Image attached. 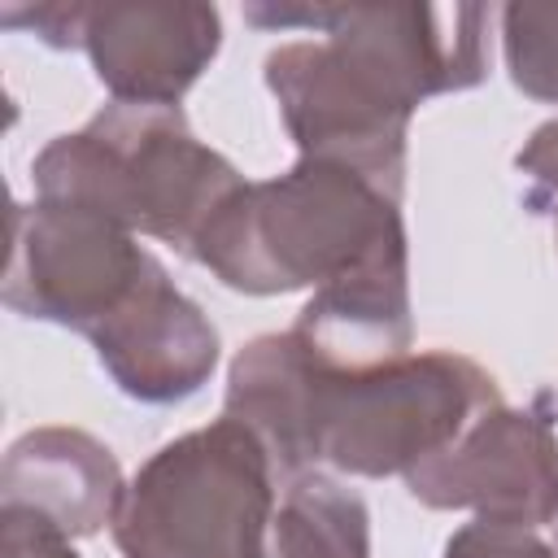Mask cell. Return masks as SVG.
Returning a JSON list of instances; mask_svg holds the SVG:
<instances>
[{
	"mask_svg": "<svg viewBox=\"0 0 558 558\" xmlns=\"http://www.w3.org/2000/svg\"><path fill=\"white\" fill-rule=\"evenodd\" d=\"M248 558H371V510L336 475L301 471L279 484Z\"/></svg>",
	"mask_w": 558,
	"mask_h": 558,
	"instance_id": "obj_14",
	"label": "cell"
},
{
	"mask_svg": "<svg viewBox=\"0 0 558 558\" xmlns=\"http://www.w3.org/2000/svg\"><path fill=\"white\" fill-rule=\"evenodd\" d=\"M497 17L510 83L541 105H558V4H506Z\"/></svg>",
	"mask_w": 558,
	"mask_h": 558,
	"instance_id": "obj_15",
	"label": "cell"
},
{
	"mask_svg": "<svg viewBox=\"0 0 558 558\" xmlns=\"http://www.w3.org/2000/svg\"><path fill=\"white\" fill-rule=\"evenodd\" d=\"M222 48V13L201 0L87 4L83 52L122 105H179Z\"/></svg>",
	"mask_w": 558,
	"mask_h": 558,
	"instance_id": "obj_9",
	"label": "cell"
},
{
	"mask_svg": "<svg viewBox=\"0 0 558 558\" xmlns=\"http://www.w3.org/2000/svg\"><path fill=\"white\" fill-rule=\"evenodd\" d=\"M244 22L340 35L375 57L418 105L488 78L484 4H244Z\"/></svg>",
	"mask_w": 558,
	"mask_h": 558,
	"instance_id": "obj_8",
	"label": "cell"
},
{
	"mask_svg": "<svg viewBox=\"0 0 558 558\" xmlns=\"http://www.w3.org/2000/svg\"><path fill=\"white\" fill-rule=\"evenodd\" d=\"M83 22L87 4L83 0H44V4H0V26L26 31L48 48H83Z\"/></svg>",
	"mask_w": 558,
	"mask_h": 558,
	"instance_id": "obj_17",
	"label": "cell"
},
{
	"mask_svg": "<svg viewBox=\"0 0 558 558\" xmlns=\"http://www.w3.org/2000/svg\"><path fill=\"white\" fill-rule=\"evenodd\" d=\"M514 170L523 179V209L554 214L558 209V118L541 122L523 148L514 153Z\"/></svg>",
	"mask_w": 558,
	"mask_h": 558,
	"instance_id": "obj_18",
	"label": "cell"
},
{
	"mask_svg": "<svg viewBox=\"0 0 558 558\" xmlns=\"http://www.w3.org/2000/svg\"><path fill=\"white\" fill-rule=\"evenodd\" d=\"M549 527H554V549H558V514H554V523H549Z\"/></svg>",
	"mask_w": 558,
	"mask_h": 558,
	"instance_id": "obj_20",
	"label": "cell"
},
{
	"mask_svg": "<svg viewBox=\"0 0 558 558\" xmlns=\"http://www.w3.org/2000/svg\"><path fill=\"white\" fill-rule=\"evenodd\" d=\"M87 340L118 392L144 405H179L196 397L222 357L218 327L174 288L161 262H153L140 288Z\"/></svg>",
	"mask_w": 558,
	"mask_h": 558,
	"instance_id": "obj_10",
	"label": "cell"
},
{
	"mask_svg": "<svg viewBox=\"0 0 558 558\" xmlns=\"http://www.w3.org/2000/svg\"><path fill=\"white\" fill-rule=\"evenodd\" d=\"M153 253L105 214L13 201L0 301L35 323L92 336L153 270Z\"/></svg>",
	"mask_w": 558,
	"mask_h": 558,
	"instance_id": "obj_6",
	"label": "cell"
},
{
	"mask_svg": "<svg viewBox=\"0 0 558 558\" xmlns=\"http://www.w3.org/2000/svg\"><path fill=\"white\" fill-rule=\"evenodd\" d=\"M0 558H78V549L39 514L0 506Z\"/></svg>",
	"mask_w": 558,
	"mask_h": 558,
	"instance_id": "obj_19",
	"label": "cell"
},
{
	"mask_svg": "<svg viewBox=\"0 0 558 558\" xmlns=\"http://www.w3.org/2000/svg\"><path fill=\"white\" fill-rule=\"evenodd\" d=\"M440 558H558V549L549 541H541L536 527L475 519V523H462L445 541Z\"/></svg>",
	"mask_w": 558,
	"mask_h": 558,
	"instance_id": "obj_16",
	"label": "cell"
},
{
	"mask_svg": "<svg viewBox=\"0 0 558 558\" xmlns=\"http://www.w3.org/2000/svg\"><path fill=\"white\" fill-rule=\"evenodd\" d=\"M340 371L327 366L292 327L240 344L227 366L222 414L244 423L270 453L279 484L318 471L323 401Z\"/></svg>",
	"mask_w": 558,
	"mask_h": 558,
	"instance_id": "obj_11",
	"label": "cell"
},
{
	"mask_svg": "<svg viewBox=\"0 0 558 558\" xmlns=\"http://www.w3.org/2000/svg\"><path fill=\"white\" fill-rule=\"evenodd\" d=\"M554 397L484 410L449 449L405 471V493L427 510H471L475 519L541 527L558 514V427Z\"/></svg>",
	"mask_w": 558,
	"mask_h": 558,
	"instance_id": "obj_7",
	"label": "cell"
},
{
	"mask_svg": "<svg viewBox=\"0 0 558 558\" xmlns=\"http://www.w3.org/2000/svg\"><path fill=\"white\" fill-rule=\"evenodd\" d=\"M262 74L301 157L349 166L392 201L405 196L410 118L418 105L379 61L323 35L270 48Z\"/></svg>",
	"mask_w": 558,
	"mask_h": 558,
	"instance_id": "obj_5",
	"label": "cell"
},
{
	"mask_svg": "<svg viewBox=\"0 0 558 558\" xmlns=\"http://www.w3.org/2000/svg\"><path fill=\"white\" fill-rule=\"evenodd\" d=\"M401 201L349 166L296 157L292 170L244 183L201 231L192 262L244 296L323 288L401 235Z\"/></svg>",
	"mask_w": 558,
	"mask_h": 558,
	"instance_id": "obj_2",
	"label": "cell"
},
{
	"mask_svg": "<svg viewBox=\"0 0 558 558\" xmlns=\"http://www.w3.org/2000/svg\"><path fill=\"white\" fill-rule=\"evenodd\" d=\"M35 201L105 214L192 257L209 218L248 183L218 148L196 140L179 105L109 100L78 131L48 140L35 161Z\"/></svg>",
	"mask_w": 558,
	"mask_h": 558,
	"instance_id": "obj_1",
	"label": "cell"
},
{
	"mask_svg": "<svg viewBox=\"0 0 558 558\" xmlns=\"http://www.w3.org/2000/svg\"><path fill=\"white\" fill-rule=\"evenodd\" d=\"M493 405H501L497 379L453 349L340 371L323 401L318 462L362 480L405 475L449 449Z\"/></svg>",
	"mask_w": 558,
	"mask_h": 558,
	"instance_id": "obj_4",
	"label": "cell"
},
{
	"mask_svg": "<svg viewBox=\"0 0 558 558\" xmlns=\"http://www.w3.org/2000/svg\"><path fill=\"white\" fill-rule=\"evenodd\" d=\"M122 493L113 449L83 427L22 432L0 462V506L31 510L70 541L113 527Z\"/></svg>",
	"mask_w": 558,
	"mask_h": 558,
	"instance_id": "obj_13",
	"label": "cell"
},
{
	"mask_svg": "<svg viewBox=\"0 0 558 558\" xmlns=\"http://www.w3.org/2000/svg\"><path fill=\"white\" fill-rule=\"evenodd\" d=\"M292 331L336 371H371L405 357L414 344L405 231L384 240L340 279L314 288Z\"/></svg>",
	"mask_w": 558,
	"mask_h": 558,
	"instance_id": "obj_12",
	"label": "cell"
},
{
	"mask_svg": "<svg viewBox=\"0 0 558 558\" xmlns=\"http://www.w3.org/2000/svg\"><path fill=\"white\" fill-rule=\"evenodd\" d=\"M549 218H554V240H558V209H554V214H549Z\"/></svg>",
	"mask_w": 558,
	"mask_h": 558,
	"instance_id": "obj_21",
	"label": "cell"
},
{
	"mask_svg": "<svg viewBox=\"0 0 558 558\" xmlns=\"http://www.w3.org/2000/svg\"><path fill=\"white\" fill-rule=\"evenodd\" d=\"M275 497L266 445L222 414L166 440L126 480L113 545L122 558H248Z\"/></svg>",
	"mask_w": 558,
	"mask_h": 558,
	"instance_id": "obj_3",
	"label": "cell"
}]
</instances>
